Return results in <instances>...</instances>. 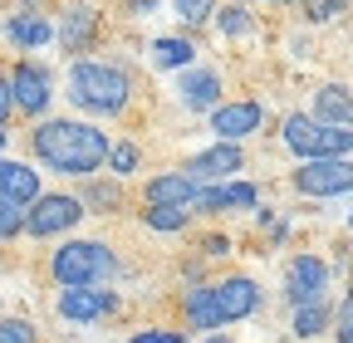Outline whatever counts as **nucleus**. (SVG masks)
<instances>
[{"label": "nucleus", "mask_w": 353, "mask_h": 343, "mask_svg": "<svg viewBox=\"0 0 353 343\" xmlns=\"http://www.w3.org/2000/svg\"><path fill=\"white\" fill-rule=\"evenodd\" d=\"M83 216H88V211H83V196L44 191V196L30 206V216H25V236H34V240H54V236L74 231Z\"/></svg>", "instance_id": "obj_5"}, {"label": "nucleus", "mask_w": 353, "mask_h": 343, "mask_svg": "<svg viewBox=\"0 0 353 343\" xmlns=\"http://www.w3.org/2000/svg\"><path fill=\"white\" fill-rule=\"evenodd\" d=\"M201 343H236V338H226V333H206Z\"/></svg>", "instance_id": "obj_34"}, {"label": "nucleus", "mask_w": 353, "mask_h": 343, "mask_svg": "<svg viewBox=\"0 0 353 343\" xmlns=\"http://www.w3.org/2000/svg\"><path fill=\"white\" fill-rule=\"evenodd\" d=\"M314 118L334 127H353V83H324L314 94Z\"/></svg>", "instance_id": "obj_17"}, {"label": "nucleus", "mask_w": 353, "mask_h": 343, "mask_svg": "<svg viewBox=\"0 0 353 343\" xmlns=\"http://www.w3.org/2000/svg\"><path fill=\"white\" fill-rule=\"evenodd\" d=\"M176 94H182V108H192V113H216L221 108V74L216 69H182Z\"/></svg>", "instance_id": "obj_13"}, {"label": "nucleus", "mask_w": 353, "mask_h": 343, "mask_svg": "<svg viewBox=\"0 0 353 343\" xmlns=\"http://www.w3.org/2000/svg\"><path fill=\"white\" fill-rule=\"evenodd\" d=\"M260 309V284L245 280V275H226V280H216L211 284V314L216 324L226 329V324H241Z\"/></svg>", "instance_id": "obj_8"}, {"label": "nucleus", "mask_w": 353, "mask_h": 343, "mask_svg": "<svg viewBox=\"0 0 353 343\" xmlns=\"http://www.w3.org/2000/svg\"><path fill=\"white\" fill-rule=\"evenodd\" d=\"M226 206H260V191L250 182H201L192 211H226Z\"/></svg>", "instance_id": "obj_15"}, {"label": "nucleus", "mask_w": 353, "mask_h": 343, "mask_svg": "<svg viewBox=\"0 0 353 343\" xmlns=\"http://www.w3.org/2000/svg\"><path fill=\"white\" fill-rule=\"evenodd\" d=\"M192 59H196V45L192 39H152V64L157 69H192Z\"/></svg>", "instance_id": "obj_21"}, {"label": "nucleus", "mask_w": 353, "mask_h": 343, "mask_svg": "<svg viewBox=\"0 0 353 343\" xmlns=\"http://www.w3.org/2000/svg\"><path fill=\"white\" fill-rule=\"evenodd\" d=\"M226 250H231L226 236H206V240H201V255H226Z\"/></svg>", "instance_id": "obj_33"}, {"label": "nucleus", "mask_w": 353, "mask_h": 343, "mask_svg": "<svg viewBox=\"0 0 353 343\" xmlns=\"http://www.w3.org/2000/svg\"><path fill=\"white\" fill-rule=\"evenodd\" d=\"M83 206H99V211H118L123 206V191H118V182H94L83 191Z\"/></svg>", "instance_id": "obj_26"}, {"label": "nucleus", "mask_w": 353, "mask_h": 343, "mask_svg": "<svg viewBox=\"0 0 353 343\" xmlns=\"http://www.w3.org/2000/svg\"><path fill=\"white\" fill-rule=\"evenodd\" d=\"M0 343H34L30 319H0Z\"/></svg>", "instance_id": "obj_29"}, {"label": "nucleus", "mask_w": 353, "mask_h": 343, "mask_svg": "<svg viewBox=\"0 0 353 343\" xmlns=\"http://www.w3.org/2000/svg\"><path fill=\"white\" fill-rule=\"evenodd\" d=\"M329 280H334V270L319 260V255H294L290 270H285V299H290V309L329 299Z\"/></svg>", "instance_id": "obj_7"}, {"label": "nucleus", "mask_w": 353, "mask_h": 343, "mask_svg": "<svg viewBox=\"0 0 353 343\" xmlns=\"http://www.w3.org/2000/svg\"><path fill=\"white\" fill-rule=\"evenodd\" d=\"M294 191L299 196H343L353 191V157H319L294 167Z\"/></svg>", "instance_id": "obj_6"}, {"label": "nucleus", "mask_w": 353, "mask_h": 343, "mask_svg": "<svg viewBox=\"0 0 353 343\" xmlns=\"http://www.w3.org/2000/svg\"><path fill=\"white\" fill-rule=\"evenodd\" d=\"M334 15H343V0H319L314 6V20H334Z\"/></svg>", "instance_id": "obj_32"}, {"label": "nucleus", "mask_w": 353, "mask_h": 343, "mask_svg": "<svg viewBox=\"0 0 353 343\" xmlns=\"http://www.w3.org/2000/svg\"><path fill=\"white\" fill-rule=\"evenodd\" d=\"M132 98V79L113 59H79L69 69V103L94 113V118H118Z\"/></svg>", "instance_id": "obj_2"}, {"label": "nucleus", "mask_w": 353, "mask_h": 343, "mask_svg": "<svg viewBox=\"0 0 353 343\" xmlns=\"http://www.w3.org/2000/svg\"><path fill=\"white\" fill-rule=\"evenodd\" d=\"M334 343H353V284L343 289L339 309H334Z\"/></svg>", "instance_id": "obj_27"}, {"label": "nucleus", "mask_w": 353, "mask_h": 343, "mask_svg": "<svg viewBox=\"0 0 353 343\" xmlns=\"http://www.w3.org/2000/svg\"><path fill=\"white\" fill-rule=\"evenodd\" d=\"M6 143H10V133H6V123H0V152H6Z\"/></svg>", "instance_id": "obj_35"}, {"label": "nucleus", "mask_w": 353, "mask_h": 343, "mask_svg": "<svg viewBox=\"0 0 353 343\" xmlns=\"http://www.w3.org/2000/svg\"><path fill=\"white\" fill-rule=\"evenodd\" d=\"M30 6H39V0H30Z\"/></svg>", "instance_id": "obj_37"}, {"label": "nucleus", "mask_w": 353, "mask_h": 343, "mask_svg": "<svg viewBox=\"0 0 353 343\" xmlns=\"http://www.w3.org/2000/svg\"><path fill=\"white\" fill-rule=\"evenodd\" d=\"M172 10L182 15V25H206L216 20V0H172Z\"/></svg>", "instance_id": "obj_25"}, {"label": "nucleus", "mask_w": 353, "mask_h": 343, "mask_svg": "<svg viewBox=\"0 0 353 343\" xmlns=\"http://www.w3.org/2000/svg\"><path fill=\"white\" fill-rule=\"evenodd\" d=\"M290 329H294V338H319L324 329H334V304H329V299H319V304H299Z\"/></svg>", "instance_id": "obj_20"}, {"label": "nucleus", "mask_w": 353, "mask_h": 343, "mask_svg": "<svg viewBox=\"0 0 353 343\" xmlns=\"http://www.w3.org/2000/svg\"><path fill=\"white\" fill-rule=\"evenodd\" d=\"M285 133V147L299 157V162H319V157H353V127H334V123H319L314 113H290L280 123Z\"/></svg>", "instance_id": "obj_4"}, {"label": "nucleus", "mask_w": 353, "mask_h": 343, "mask_svg": "<svg viewBox=\"0 0 353 343\" xmlns=\"http://www.w3.org/2000/svg\"><path fill=\"white\" fill-rule=\"evenodd\" d=\"M6 34H10V45H20V50H39V45H50V39H59V30L44 15H15L6 25Z\"/></svg>", "instance_id": "obj_19"}, {"label": "nucleus", "mask_w": 353, "mask_h": 343, "mask_svg": "<svg viewBox=\"0 0 353 343\" xmlns=\"http://www.w3.org/2000/svg\"><path fill=\"white\" fill-rule=\"evenodd\" d=\"M0 196H10L20 206H34L44 191H39V172L30 162H10V157H0Z\"/></svg>", "instance_id": "obj_16"}, {"label": "nucleus", "mask_w": 353, "mask_h": 343, "mask_svg": "<svg viewBox=\"0 0 353 343\" xmlns=\"http://www.w3.org/2000/svg\"><path fill=\"white\" fill-rule=\"evenodd\" d=\"M94 34H99V15L88 10V6H74L59 25V50L64 54H83L88 45H94Z\"/></svg>", "instance_id": "obj_18"}, {"label": "nucleus", "mask_w": 353, "mask_h": 343, "mask_svg": "<svg viewBox=\"0 0 353 343\" xmlns=\"http://www.w3.org/2000/svg\"><path fill=\"white\" fill-rule=\"evenodd\" d=\"M25 216H30V206L0 196V240H15V236L25 231Z\"/></svg>", "instance_id": "obj_24"}, {"label": "nucleus", "mask_w": 353, "mask_h": 343, "mask_svg": "<svg viewBox=\"0 0 353 343\" xmlns=\"http://www.w3.org/2000/svg\"><path fill=\"white\" fill-rule=\"evenodd\" d=\"M196 191H201V182H196V177H187L182 167H176V172H162V177H152V182L143 187L148 206H187V211H192Z\"/></svg>", "instance_id": "obj_14"}, {"label": "nucleus", "mask_w": 353, "mask_h": 343, "mask_svg": "<svg viewBox=\"0 0 353 343\" xmlns=\"http://www.w3.org/2000/svg\"><path fill=\"white\" fill-rule=\"evenodd\" d=\"M348 226H353V211H348Z\"/></svg>", "instance_id": "obj_36"}, {"label": "nucleus", "mask_w": 353, "mask_h": 343, "mask_svg": "<svg viewBox=\"0 0 353 343\" xmlns=\"http://www.w3.org/2000/svg\"><path fill=\"white\" fill-rule=\"evenodd\" d=\"M50 275L59 289H108L118 280V260L103 240H64L50 255Z\"/></svg>", "instance_id": "obj_3"}, {"label": "nucleus", "mask_w": 353, "mask_h": 343, "mask_svg": "<svg viewBox=\"0 0 353 343\" xmlns=\"http://www.w3.org/2000/svg\"><path fill=\"white\" fill-rule=\"evenodd\" d=\"M30 147H34L39 167L59 172V177H94L113 152L108 133L83 118H44L30 133Z\"/></svg>", "instance_id": "obj_1"}, {"label": "nucleus", "mask_w": 353, "mask_h": 343, "mask_svg": "<svg viewBox=\"0 0 353 343\" xmlns=\"http://www.w3.org/2000/svg\"><path fill=\"white\" fill-rule=\"evenodd\" d=\"M10 94H15V113H25V118H44V108H50V98H54V83H50V74H44L39 64H15V74H10Z\"/></svg>", "instance_id": "obj_10"}, {"label": "nucleus", "mask_w": 353, "mask_h": 343, "mask_svg": "<svg viewBox=\"0 0 353 343\" xmlns=\"http://www.w3.org/2000/svg\"><path fill=\"white\" fill-rule=\"evenodd\" d=\"M54 309L69 324H94V319H103V314L118 309V294H108V289H59Z\"/></svg>", "instance_id": "obj_12"}, {"label": "nucleus", "mask_w": 353, "mask_h": 343, "mask_svg": "<svg viewBox=\"0 0 353 343\" xmlns=\"http://www.w3.org/2000/svg\"><path fill=\"white\" fill-rule=\"evenodd\" d=\"M108 167H113V177H132V172H138V147H132V143H113Z\"/></svg>", "instance_id": "obj_28"}, {"label": "nucleus", "mask_w": 353, "mask_h": 343, "mask_svg": "<svg viewBox=\"0 0 353 343\" xmlns=\"http://www.w3.org/2000/svg\"><path fill=\"white\" fill-rule=\"evenodd\" d=\"M260 127H265V103H255V98L221 103V108L211 113V133H216V143H241V138L260 133Z\"/></svg>", "instance_id": "obj_9"}, {"label": "nucleus", "mask_w": 353, "mask_h": 343, "mask_svg": "<svg viewBox=\"0 0 353 343\" xmlns=\"http://www.w3.org/2000/svg\"><path fill=\"white\" fill-rule=\"evenodd\" d=\"M15 113V94H10V79H0V123Z\"/></svg>", "instance_id": "obj_31"}, {"label": "nucleus", "mask_w": 353, "mask_h": 343, "mask_svg": "<svg viewBox=\"0 0 353 343\" xmlns=\"http://www.w3.org/2000/svg\"><path fill=\"white\" fill-rule=\"evenodd\" d=\"M216 25H221V34H231V39H241V34H250L255 30V20H250V10L241 6H221V15H216Z\"/></svg>", "instance_id": "obj_23"}, {"label": "nucleus", "mask_w": 353, "mask_h": 343, "mask_svg": "<svg viewBox=\"0 0 353 343\" xmlns=\"http://www.w3.org/2000/svg\"><path fill=\"white\" fill-rule=\"evenodd\" d=\"M128 343H187V329H182V333H162V329H143V333H132Z\"/></svg>", "instance_id": "obj_30"}, {"label": "nucleus", "mask_w": 353, "mask_h": 343, "mask_svg": "<svg viewBox=\"0 0 353 343\" xmlns=\"http://www.w3.org/2000/svg\"><path fill=\"white\" fill-rule=\"evenodd\" d=\"M241 167H245L241 143H216V147H206V152H196V157L182 162V172L196 177V182H226L231 172H241Z\"/></svg>", "instance_id": "obj_11"}, {"label": "nucleus", "mask_w": 353, "mask_h": 343, "mask_svg": "<svg viewBox=\"0 0 353 343\" xmlns=\"http://www.w3.org/2000/svg\"><path fill=\"white\" fill-rule=\"evenodd\" d=\"M143 221H148L152 231H162V236H176V231H187L192 211H187V206H148Z\"/></svg>", "instance_id": "obj_22"}]
</instances>
